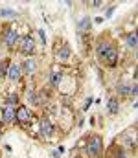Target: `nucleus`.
I'll use <instances>...</instances> for the list:
<instances>
[{"mask_svg": "<svg viewBox=\"0 0 138 158\" xmlns=\"http://www.w3.org/2000/svg\"><path fill=\"white\" fill-rule=\"evenodd\" d=\"M98 57L99 61H103L109 66H114L118 61V52L114 50V46H111L109 42H99L98 44Z\"/></svg>", "mask_w": 138, "mask_h": 158, "instance_id": "nucleus-1", "label": "nucleus"}, {"mask_svg": "<svg viewBox=\"0 0 138 158\" xmlns=\"http://www.w3.org/2000/svg\"><path fill=\"white\" fill-rule=\"evenodd\" d=\"M87 151H89L90 156H98L101 153V138L99 136H92L89 145H87Z\"/></svg>", "mask_w": 138, "mask_h": 158, "instance_id": "nucleus-2", "label": "nucleus"}, {"mask_svg": "<svg viewBox=\"0 0 138 158\" xmlns=\"http://www.w3.org/2000/svg\"><path fill=\"white\" fill-rule=\"evenodd\" d=\"M20 48H22L24 53H31L33 48H35V42H33V39L30 35H26V37H22V40H20Z\"/></svg>", "mask_w": 138, "mask_h": 158, "instance_id": "nucleus-3", "label": "nucleus"}, {"mask_svg": "<svg viewBox=\"0 0 138 158\" xmlns=\"http://www.w3.org/2000/svg\"><path fill=\"white\" fill-rule=\"evenodd\" d=\"M2 119H4L6 123H11V121H15V119H17L15 109H13V107H9V105H6V109L2 110Z\"/></svg>", "mask_w": 138, "mask_h": 158, "instance_id": "nucleus-4", "label": "nucleus"}, {"mask_svg": "<svg viewBox=\"0 0 138 158\" xmlns=\"http://www.w3.org/2000/svg\"><path fill=\"white\" fill-rule=\"evenodd\" d=\"M19 40V33H17V30H7V33H6V44H7V48H13L15 46V42Z\"/></svg>", "mask_w": 138, "mask_h": 158, "instance_id": "nucleus-5", "label": "nucleus"}, {"mask_svg": "<svg viewBox=\"0 0 138 158\" xmlns=\"http://www.w3.org/2000/svg\"><path fill=\"white\" fill-rule=\"evenodd\" d=\"M7 76H9L11 81H19V79H20V66H19V64H9Z\"/></svg>", "mask_w": 138, "mask_h": 158, "instance_id": "nucleus-6", "label": "nucleus"}, {"mask_svg": "<svg viewBox=\"0 0 138 158\" xmlns=\"http://www.w3.org/2000/svg\"><path fill=\"white\" fill-rule=\"evenodd\" d=\"M15 114H17V119H19L20 123H26V121H30V114H28V109H26V107H19Z\"/></svg>", "mask_w": 138, "mask_h": 158, "instance_id": "nucleus-7", "label": "nucleus"}, {"mask_svg": "<svg viewBox=\"0 0 138 158\" xmlns=\"http://www.w3.org/2000/svg\"><path fill=\"white\" fill-rule=\"evenodd\" d=\"M107 109H109V114H118V110H120L118 99H116V98H111L109 103H107Z\"/></svg>", "mask_w": 138, "mask_h": 158, "instance_id": "nucleus-8", "label": "nucleus"}, {"mask_svg": "<svg viewBox=\"0 0 138 158\" xmlns=\"http://www.w3.org/2000/svg\"><path fill=\"white\" fill-rule=\"evenodd\" d=\"M22 68H24V72H26V74H33V72H35V68H37V64H35V61H33V59H26V61H24V64H22Z\"/></svg>", "mask_w": 138, "mask_h": 158, "instance_id": "nucleus-9", "label": "nucleus"}, {"mask_svg": "<svg viewBox=\"0 0 138 158\" xmlns=\"http://www.w3.org/2000/svg\"><path fill=\"white\" fill-rule=\"evenodd\" d=\"M59 81H61V70H59V68H53V70H52L50 83H52L53 86H59Z\"/></svg>", "mask_w": 138, "mask_h": 158, "instance_id": "nucleus-10", "label": "nucleus"}, {"mask_svg": "<svg viewBox=\"0 0 138 158\" xmlns=\"http://www.w3.org/2000/svg\"><path fill=\"white\" fill-rule=\"evenodd\" d=\"M52 131H53L52 123H50L48 119H43V123H41V132H43L44 136H50V134H52Z\"/></svg>", "mask_w": 138, "mask_h": 158, "instance_id": "nucleus-11", "label": "nucleus"}, {"mask_svg": "<svg viewBox=\"0 0 138 158\" xmlns=\"http://www.w3.org/2000/svg\"><path fill=\"white\" fill-rule=\"evenodd\" d=\"M118 94L120 96H131V85H118Z\"/></svg>", "mask_w": 138, "mask_h": 158, "instance_id": "nucleus-12", "label": "nucleus"}, {"mask_svg": "<svg viewBox=\"0 0 138 158\" xmlns=\"http://www.w3.org/2000/svg\"><path fill=\"white\" fill-rule=\"evenodd\" d=\"M57 57H59V59H68V57H70V48H68V46H63V48L57 52Z\"/></svg>", "mask_w": 138, "mask_h": 158, "instance_id": "nucleus-13", "label": "nucleus"}, {"mask_svg": "<svg viewBox=\"0 0 138 158\" xmlns=\"http://www.w3.org/2000/svg\"><path fill=\"white\" fill-rule=\"evenodd\" d=\"M90 24H92V20L89 19V17H85V19L79 22V31H85V30H89V28H90Z\"/></svg>", "mask_w": 138, "mask_h": 158, "instance_id": "nucleus-14", "label": "nucleus"}, {"mask_svg": "<svg viewBox=\"0 0 138 158\" xmlns=\"http://www.w3.org/2000/svg\"><path fill=\"white\" fill-rule=\"evenodd\" d=\"M136 33H135V31H133V33H131V35H129V37H127V46H129V48H136Z\"/></svg>", "mask_w": 138, "mask_h": 158, "instance_id": "nucleus-15", "label": "nucleus"}, {"mask_svg": "<svg viewBox=\"0 0 138 158\" xmlns=\"http://www.w3.org/2000/svg\"><path fill=\"white\" fill-rule=\"evenodd\" d=\"M7 70H9V63H7V61H2V63H0V77L6 76Z\"/></svg>", "mask_w": 138, "mask_h": 158, "instance_id": "nucleus-16", "label": "nucleus"}, {"mask_svg": "<svg viewBox=\"0 0 138 158\" xmlns=\"http://www.w3.org/2000/svg\"><path fill=\"white\" fill-rule=\"evenodd\" d=\"M17 13L13 11V9H9V7H6V9H2L0 11V17H15Z\"/></svg>", "mask_w": 138, "mask_h": 158, "instance_id": "nucleus-17", "label": "nucleus"}, {"mask_svg": "<svg viewBox=\"0 0 138 158\" xmlns=\"http://www.w3.org/2000/svg\"><path fill=\"white\" fill-rule=\"evenodd\" d=\"M17 103V96H9L7 99H6V105H9V107H13Z\"/></svg>", "mask_w": 138, "mask_h": 158, "instance_id": "nucleus-18", "label": "nucleus"}, {"mask_svg": "<svg viewBox=\"0 0 138 158\" xmlns=\"http://www.w3.org/2000/svg\"><path fill=\"white\" fill-rule=\"evenodd\" d=\"M131 96H133V98L136 96V85H131Z\"/></svg>", "mask_w": 138, "mask_h": 158, "instance_id": "nucleus-19", "label": "nucleus"}]
</instances>
